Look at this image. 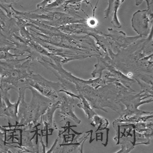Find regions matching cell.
Listing matches in <instances>:
<instances>
[{
  "instance_id": "obj_20",
  "label": "cell",
  "mask_w": 153,
  "mask_h": 153,
  "mask_svg": "<svg viewBox=\"0 0 153 153\" xmlns=\"http://www.w3.org/2000/svg\"><path fill=\"white\" fill-rule=\"evenodd\" d=\"M117 145L120 144L121 148L120 150L117 152V153H128L134 149L136 144L134 143L133 136H126L122 135L120 137Z\"/></svg>"
},
{
  "instance_id": "obj_4",
  "label": "cell",
  "mask_w": 153,
  "mask_h": 153,
  "mask_svg": "<svg viewBox=\"0 0 153 153\" xmlns=\"http://www.w3.org/2000/svg\"><path fill=\"white\" fill-rule=\"evenodd\" d=\"M21 97L18 116L19 122L16 123V128L24 127L33 124L36 128L40 126V120L53 101L40 94L32 87L23 86L18 91Z\"/></svg>"
},
{
  "instance_id": "obj_18",
  "label": "cell",
  "mask_w": 153,
  "mask_h": 153,
  "mask_svg": "<svg viewBox=\"0 0 153 153\" xmlns=\"http://www.w3.org/2000/svg\"><path fill=\"white\" fill-rule=\"evenodd\" d=\"M58 29L63 33L75 35H88L99 30L89 27L85 23H72L58 27Z\"/></svg>"
},
{
  "instance_id": "obj_14",
  "label": "cell",
  "mask_w": 153,
  "mask_h": 153,
  "mask_svg": "<svg viewBox=\"0 0 153 153\" xmlns=\"http://www.w3.org/2000/svg\"><path fill=\"white\" fill-rule=\"evenodd\" d=\"M60 102L59 100L56 102H53L52 104L42 115L40 120V123L43 125V128L42 130V133L45 132L47 135V145L48 144V136L49 135V131L51 132V135L52 134L54 129L58 130V126L56 125L54 120V113L57 109H59Z\"/></svg>"
},
{
  "instance_id": "obj_27",
  "label": "cell",
  "mask_w": 153,
  "mask_h": 153,
  "mask_svg": "<svg viewBox=\"0 0 153 153\" xmlns=\"http://www.w3.org/2000/svg\"><path fill=\"white\" fill-rule=\"evenodd\" d=\"M54 0H43V1H42L41 3H38L37 5V8H40L42 7H44L45 6L53 2Z\"/></svg>"
},
{
  "instance_id": "obj_2",
  "label": "cell",
  "mask_w": 153,
  "mask_h": 153,
  "mask_svg": "<svg viewBox=\"0 0 153 153\" xmlns=\"http://www.w3.org/2000/svg\"><path fill=\"white\" fill-rule=\"evenodd\" d=\"M25 20L32 38L36 42L71 51L86 59L103 55L94 39L89 35L68 34L61 32L57 28L37 21Z\"/></svg>"
},
{
  "instance_id": "obj_16",
  "label": "cell",
  "mask_w": 153,
  "mask_h": 153,
  "mask_svg": "<svg viewBox=\"0 0 153 153\" xmlns=\"http://www.w3.org/2000/svg\"><path fill=\"white\" fill-rule=\"evenodd\" d=\"M125 0H108V6L104 12L105 19H109L115 28H120L122 24L118 19V10Z\"/></svg>"
},
{
  "instance_id": "obj_9",
  "label": "cell",
  "mask_w": 153,
  "mask_h": 153,
  "mask_svg": "<svg viewBox=\"0 0 153 153\" xmlns=\"http://www.w3.org/2000/svg\"><path fill=\"white\" fill-rule=\"evenodd\" d=\"M27 86L32 87L40 94L47 97L53 102L59 99L62 85L60 82L50 81L45 78L39 74L32 73L26 81Z\"/></svg>"
},
{
  "instance_id": "obj_26",
  "label": "cell",
  "mask_w": 153,
  "mask_h": 153,
  "mask_svg": "<svg viewBox=\"0 0 153 153\" xmlns=\"http://www.w3.org/2000/svg\"><path fill=\"white\" fill-rule=\"evenodd\" d=\"M65 1L66 0H55L53 2L42 8H44L45 9H56L60 7L65 2Z\"/></svg>"
},
{
  "instance_id": "obj_17",
  "label": "cell",
  "mask_w": 153,
  "mask_h": 153,
  "mask_svg": "<svg viewBox=\"0 0 153 153\" xmlns=\"http://www.w3.org/2000/svg\"><path fill=\"white\" fill-rule=\"evenodd\" d=\"M0 28L10 40L14 33L19 32V28L14 18H9L6 12L0 7Z\"/></svg>"
},
{
  "instance_id": "obj_6",
  "label": "cell",
  "mask_w": 153,
  "mask_h": 153,
  "mask_svg": "<svg viewBox=\"0 0 153 153\" xmlns=\"http://www.w3.org/2000/svg\"><path fill=\"white\" fill-rule=\"evenodd\" d=\"M33 61L30 54L22 59L0 60L1 82L8 84L16 91L23 86L27 87L26 81L33 73L31 70Z\"/></svg>"
},
{
  "instance_id": "obj_5",
  "label": "cell",
  "mask_w": 153,
  "mask_h": 153,
  "mask_svg": "<svg viewBox=\"0 0 153 153\" xmlns=\"http://www.w3.org/2000/svg\"><path fill=\"white\" fill-rule=\"evenodd\" d=\"M12 16H16L23 19H31L58 28L72 23H85L86 19L76 13L71 11L66 12L60 7L56 9H45L44 8H37L36 10L28 12H22L11 7Z\"/></svg>"
},
{
  "instance_id": "obj_7",
  "label": "cell",
  "mask_w": 153,
  "mask_h": 153,
  "mask_svg": "<svg viewBox=\"0 0 153 153\" xmlns=\"http://www.w3.org/2000/svg\"><path fill=\"white\" fill-rule=\"evenodd\" d=\"M120 91L121 97L120 101L126 108L122 111L120 117L153 114V112L144 111L139 109V106L142 105L153 102V94L141 90L139 93L134 94L135 91H130L123 84L120 87Z\"/></svg>"
},
{
  "instance_id": "obj_12",
  "label": "cell",
  "mask_w": 153,
  "mask_h": 153,
  "mask_svg": "<svg viewBox=\"0 0 153 153\" xmlns=\"http://www.w3.org/2000/svg\"><path fill=\"white\" fill-rule=\"evenodd\" d=\"M60 106L59 112V116L63 118L62 120L70 118L75 123L80 124L81 120L76 117L75 113V98L60 92L59 97Z\"/></svg>"
},
{
  "instance_id": "obj_24",
  "label": "cell",
  "mask_w": 153,
  "mask_h": 153,
  "mask_svg": "<svg viewBox=\"0 0 153 153\" xmlns=\"http://www.w3.org/2000/svg\"><path fill=\"white\" fill-rule=\"evenodd\" d=\"M10 47L14 48V44L8 39L0 28V47Z\"/></svg>"
},
{
  "instance_id": "obj_11",
  "label": "cell",
  "mask_w": 153,
  "mask_h": 153,
  "mask_svg": "<svg viewBox=\"0 0 153 153\" xmlns=\"http://www.w3.org/2000/svg\"><path fill=\"white\" fill-rule=\"evenodd\" d=\"M109 33L106 34L111 41L113 52L120 49H125L134 44L139 39L143 38L140 35L135 36H128L124 32L118 31L112 28H108Z\"/></svg>"
},
{
  "instance_id": "obj_21",
  "label": "cell",
  "mask_w": 153,
  "mask_h": 153,
  "mask_svg": "<svg viewBox=\"0 0 153 153\" xmlns=\"http://www.w3.org/2000/svg\"><path fill=\"white\" fill-rule=\"evenodd\" d=\"M82 2L85 3L87 5H92L89 0H66L60 6L63 10L66 12L71 11H78L81 8Z\"/></svg>"
},
{
  "instance_id": "obj_8",
  "label": "cell",
  "mask_w": 153,
  "mask_h": 153,
  "mask_svg": "<svg viewBox=\"0 0 153 153\" xmlns=\"http://www.w3.org/2000/svg\"><path fill=\"white\" fill-rule=\"evenodd\" d=\"M96 58H97V62L94 65L95 69L91 73L93 78H95L97 74L99 75V77H101L103 75V71H107L110 77L116 79L118 82L130 91H135L132 88L131 86L136 83L135 80L129 78L121 71L117 70L113 65V61L109 54L104 53L102 56Z\"/></svg>"
},
{
  "instance_id": "obj_15",
  "label": "cell",
  "mask_w": 153,
  "mask_h": 153,
  "mask_svg": "<svg viewBox=\"0 0 153 153\" xmlns=\"http://www.w3.org/2000/svg\"><path fill=\"white\" fill-rule=\"evenodd\" d=\"M2 98L5 103L4 108L0 111V117H5L8 119L9 121L12 120L16 123L19 122L18 112L21 97L19 96L18 100L16 103H11L10 101V96L9 92L1 93Z\"/></svg>"
},
{
  "instance_id": "obj_10",
  "label": "cell",
  "mask_w": 153,
  "mask_h": 153,
  "mask_svg": "<svg viewBox=\"0 0 153 153\" xmlns=\"http://www.w3.org/2000/svg\"><path fill=\"white\" fill-rule=\"evenodd\" d=\"M153 12L148 9L138 10L133 15L132 27L138 35L148 36L153 30Z\"/></svg>"
},
{
  "instance_id": "obj_13",
  "label": "cell",
  "mask_w": 153,
  "mask_h": 153,
  "mask_svg": "<svg viewBox=\"0 0 153 153\" xmlns=\"http://www.w3.org/2000/svg\"><path fill=\"white\" fill-rule=\"evenodd\" d=\"M78 133L76 137H73L71 143H67L63 141L62 143L56 146L53 153H83V146L89 134Z\"/></svg>"
},
{
  "instance_id": "obj_23",
  "label": "cell",
  "mask_w": 153,
  "mask_h": 153,
  "mask_svg": "<svg viewBox=\"0 0 153 153\" xmlns=\"http://www.w3.org/2000/svg\"><path fill=\"white\" fill-rule=\"evenodd\" d=\"M91 120H92L91 125L93 127H97L96 132H97V131L104 130L108 128L107 127L109 124V121L106 118L100 116L97 114L94 115Z\"/></svg>"
},
{
  "instance_id": "obj_19",
  "label": "cell",
  "mask_w": 153,
  "mask_h": 153,
  "mask_svg": "<svg viewBox=\"0 0 153 153\" xmlns=\"http://www.w3.org/2000/svg\"><path fill=\"white\" fill-rule=\"evenodd\" d=\"M153 114L146 115H134L131 117H118L113 122V127L117 124L122 123H129L134 124L139 122H146L153 118Z\"/></svg>"
},
{
  "instance_id": "obj_3",
  "label": "cell",
  "mask_w": 153,
  "mask_h": 153,
  "mask_svg": "<svg viewBox=\"0 0 153 153\" xmlns=\"http://www.w3.org/2000/svg\"><path fill=\"white\" fill-rule=\"evenodd\" d=\"M122 84L118 81L109 83L95 88L88 84H81L75 86L77 94L83 96L94 109L108 112L109 108L120 114L124 106L120 103Z\"/></svg>"
},
{
  "instance_id": "obj_22",
  "label": "cell",
  "mask_w": 153,
  "mask_h": 153,
  "mask_svg": "<svg viewBox=\"0 0 153 153\" xmlns=\"http://www.w3.org/2000/svg\"><path fill=\"white\" fill-rule=\"evenodd\" d=\"M137 132L153 134V122H139L128 125Z\"/></svg>"
},
{
  "instance_id": "obj_29",
  "label": "cell",
  "mask_w": 153,
  "mask_h": 153,
  "mask_svg": "<svg viewBox=\"0 0 153 153\" xmlns=\"http://www.w3.org/2000/svg\"><path fill=\"white\" fill-rule=\"evenodd\" d=\"M4 106H5V103L3 100L2 94H1V92L0 91V111L4 108Z\"/></svg>"
},
{
  "instance_id": "obj_1",
  "label": "cell",
  "mask_w": 153,
  "mask_h": 153,
  "mask_svg": "<svg viewBox=\"0 0 153 153\" xmlns=\"http://www.w3.org/2000/svg\"><path fill=\"white\" fill-rule=\"evenodd\" d=\"M153 30L146 38H140L125 49L108 54L117 70L136 82L153 86Z\"/></svg>"
},
{
  "instance_id": "obj_30",
  "label": "cell",
  "mask_w": 153,
  "mask_h": 153,
  "mask_svg": "<svg viewBox=\"0 0 153 153\" xmlns=\"http://www.w3.org/2000/svg\"><path fill=\"white\" fill-rule=\"evenodd\" d=\"M144 0H135L136 6H139L143 3Z\"/></svg>"
},
{
  "instance_id": "obj_28",
  "label": "cell",
  "mask_w": 153,
  "mask_h": 153,
  "mask_svg": "<svg viewBox=\"0 0 153 153\" xmlns=\"http://www.w3.org/2000/svg\"><path fill=\"white\" fill-rule=\"evenodd\" d=\"M147 4V8L148 10L153 11V0H146Z\"/></svg>"
},
{
  "instance_id": "obj_25",
  "label": "cell",
  "mask_w": 153,
  "mask_h": 153,
  "mask_svg": "<svg viewBox=\"0 0 153 153\" xmlns=\"http://www.w3.org/2000/svg\"><path fill=\"white\" fill-rule=\"evenodd\" d=\"M88 16V19H86L85 24L87 25L89 27L92 29H97V27L99 25V21L96 19L95 16H91L89 17Z\"/></svg>"
}]
</instances>
